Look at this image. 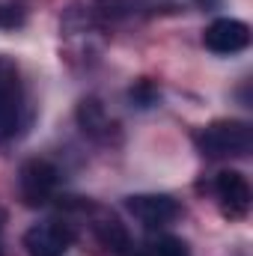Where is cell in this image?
Listing matches in <instances>:
<instances>
[{
  "label": "cell",
  "instance_id": "1",
  "mask_svg": "<svg viewBox=\"0 0 253 256\" xmlns=\"http://www.w3.org/2000/svg\"><path fill=\"white\" fill-rule=\"evenodd\" d=\"M27 110V92L15 60L0 54V143L12 140L24 128Z\"/></svg>",
  "mask_w": 253,
  "mask_h": 256
},
{
  "label": "cell",
  "instance_id": "2",
  "mask_svg": "<svg viewBox=\"0 0 253 256\" xmlns=\"http://www.w3.org/2000/svg\"><path fill=\"white\" fill-rule=\"evenodd\" d=\"M196 146L206 158H242L253 146V134L248 122L224 120L212 122L196 134Z\"/></svg>",
  "mask_w": 253,
  "mask_h": 256
},
{
  "label": "cell",
  "instance_id": "3",
  "mask_svg": "<svg viewBox=\"0 0 253 256\" xmlns=\"http://www.w3.org/2000/svg\"><path fill=\"white\" fill-rule=\"evenodd\" d=\"M57 182H60V173H57V167L51 161L33 158V161L21 164L18 191H21V200L27 206H45L54 196V191H57Z\"/></svg>",
  "mask_w": 253,
  "mask_h": 256
},
{
  "label": "cell",
  "instance_id": "4",
  "mask_svg": "<svg viewBox=\"0 0 253 256\" xmlns=\"http://www.w3.org/2000/svg\"><path fill=\"white\" fill-rule=\"evenodd\" d=\"M126 208L134 214V220L143 224L146 230H161V226L173 224L182 214L179 202L173 196H167V194H137V196H128Z\"/></svg>",
  "mask_w": 253,
  "mask_h": 256
},
{
  "label": "cell",
  "instance_id": "5",
  "mask_svg": "<svg viewBox=\"0 0 253 256\" xmlns=\"http://www.w3.org/2000/svg\"><path fill=\"white\" fill-rule=\"evenodd\" d=\"M202 45L212 54H238L250 45V27L238 18H218L206 27L202 33Z\"/></svg>",
  "mask_w": 253,
  "mask_h": 256
},
{
  "label": "cell",
  "instance_id": "6",
  "mask_svg": "<svg viewBox=\"0 0 253 256\" xmlns=\"http://www.w3.org/2000/svg\"><path fill=\"white\" fill-rule=\"evenodd\" d=\"M74 232L68 230V224H57V220H45L36 224L24 232V248L30 256H63L72 244Z\"/></svg>",
  "mask_w": 253,
  "mask_h": 256
},
{
  "label": "cell",
  "instance_id": "7",
  "mask_svg": "<svg viewBox=\"0 0 253 256\" xmlns=\"http://www.w3.org/2000/svg\"><path fill=\"white\" fill-rule=\"evenodd\" d=\"M214 194L226 218H244L250 212V185L238 170H224L214 179Z\"/></svg>",
  "mask_w": 253,
  "mask_h": 256
},
{
  "label": "cell",
  "instance_id": "8",
  "mask_svg": "<svg viewBox=\"0 0 253 256\" xmlns=\"http://www.w3.org/2000/svg\"><path fill=\"white\" fill-rule=\"evenodd\" d=\"M78 122L84 128L86 137L98 140V143H110V137L116 134V122L110 120V114L104 110V104L98 98H84L78 108Z\"/></svg>",
  "mask_w": 253,
  "mask_h": 256
},
{
  "label": "cell",
  "instance_id": "9",
  "mask_svg": "<svg viewBox=\"0 0 253 256\" xmlns=\"http://www.w3.org/2000/svg\"><path fill=\"white\" fill-rule=\"evenodd\" d=\"M92 236H96V242L104 248V250H110V254H122L128 248V232L126 226L120 224V218H114V214H108V212H92Z\"/></svg>",
  "mask_w": 253,
  "mask_h": 256
},
{
  "label": "cell",
  "instance_id": "10",
  "mask_svg": "<svg viewBox=\"0 0 253 256\" xmlns=\"http://www.w3.org/2000/svg\"><path fill=\"white\" fill-rule=\"evenodd\" d=\"M131 256H190L188 244L176 236H161L149 244H143L140 250H134Z\"/></svg>",
  "mask_w": 253,
  "mask_h": 256
},
{
  "label": "cell",
  "instance_id": "11",
  "mask_svg": "<svg viewBox=\"0 0 253 256\" xmlns=\"http://www.w3.org/2000/svg\"><path fill=\"white\" fill-rule=\"evenodd\" d=\"M24 6L21 3H0V27H21L24 24Z\"/></svg>",
  "mask_w": 253,
  "mask_h": 256
},
{
  "label": "cell",
  "instance_id": "12",
  "mask_svg": "<svg viewBox=\"0 0 253 256\" xmlns=\"http://www.w3.org/2000/svg\"><path fill=\"white\" fill-rule=\"evenodd\" d=\"M128 96H131V102H137L140 108H149V104H155V102H158V90H155L149 80H140L137 86H131V92H128Z\"/></svg>",
  "mask_w": 253,
  "mask_h": 256
},
{
  "label": "cell",
  "instance_id": "13",
  "mask_svg": "<svg viewBox=\"0 0 253 256\" xmlns=\"http://www.w3.org/2000/svg\"><path fill=\"white\" fill-rule=\"evenodd\" d=\"M0 256H3V248H0Z\"/></svg>",
  "mask_w": 253,
  "mask_h": 256
}]
</instances>
